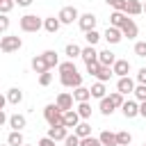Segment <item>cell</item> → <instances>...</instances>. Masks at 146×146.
<instances>
[{
	"label": "cell",
	"mask_w": 146,
	"mask_h": 146,
	"mask_svg": "<svg viewBox=\"0 0 146 146\" xmlns=\"http://www.w3.org/2000/svg\"><path fill=\"white\" fill-rule=\"evenodd\" d=\"M7 119H9V116H7V112H5V110H0V128L7 123Z\"/></svg>",
	"instance_id": "f907efd6"
},
{
	"label": "cell",
	"mask_w": 146,
	"mask_h": 146,
	"mask_svg": "<svg viewBox=\"0 0 146 146\" xmlns=\"http://www.w3.org/2000/svg\"><path fill=\"white\" fill-rule=\"evenodd\" d=\"M128 146H132V144H128Z\"/></svg>",
	"instance_id": "9f6ffc18"
},
{
	"label": "cell",
	"mask_w": 146,
	"mask_h": 146,
	"mask_svg": "<svg viewBox=\"0 0 146 146\" xmlns=\"http://www.w3.org/2000/svg\"><path fill=\"white\" fill-rule=\"evenodd\" d=\"M2 146H9V144H2Z\"/></svg>",
	"instance_id": "db71d44e"
},
{
	"label": "cell",
	"mask_w": 146,
	"mask_h": 146,
	"mask_svg": "<svg viewBox=\"0 0 146 146\" xmlns=\"http://www.w3.org/2000/svg\"><path fill=\"white\" fill-rule=\"evenodd\" d=\"M50 82H52V73H48V71L46 73H39V84L41 87H48Z\"/></svg>",
	"instance_id": "f6af8a7d"
},
{
	"label": "cell",
	"mask_w": 146,
	"mask_h": 146,
	"mask_svg": "<svg viewBox=\"0 0 146 146\" xmlns=\"http://www.w3.org/2000/svg\"><path fill=\"white\" fill-rule=\"evenodd\" d=\"M114 110H116V107L112 105V100H110L107 96H105V98H100V103H98V112H100L103 116H112V114H114Z\"/></svg>",
	"instance_id": "603a6c76"
},
{
	"label": "cell",
	"mask_w": 146,
	"mask_h": 146,
	"mask_svg": "<svg viewBox=\"0 0 146 146\" xmlns=\"http://www.w3.org/2000/svg\"><path fill=\"white\" fill-rule=\"evenodd\" d=\"M80 57H82V62L87 64V62H94V59H98V50H96V46H84L82 50H80Z\"/></svg>",
	"instance_id": "d6986e66"
},
{
	"label": "cell",
	"mask_w": 146,
	"mask_h": 146,
	"mask_svg": "<svg viewBox=\"0 0 146 146\" xmlns=\"http://www.w3.org/2000/svg\"><path fill=\"white\" fill-rule=\"evenodd\" d=\"M34 0H14V5H18V7H30Z\"/></svg>",
	"instance_id": "c3c4849f"
},
{
	"label": "cell",
	"mask_w": 146,
	"mask_h": 146,
	"mask_svg": "<svg viewBox=\"0 0 146 146\" xmlns=\"http://www.w3.org/2000/svg\"><path fill=\"white\" fill-rule=\"evenodd\" d=\"M103 39H105L110 46H116V43H121V41H123V34H121V30H119V27H112V25H107V30H105Z\"/></svg>",
	"instance_id": "30bf717a"
},
{
	"label": "cell",
	"mask_w": 146,
	"mask_h": 146,
	"mask_svg": "<svg viewBox=\"0 0 146 146\" xmlns=\"http://www.w3.org/2000/svg\"><path fill=\"white\" fill-rule=\"evenodd\" d=\"M128 144H132V135L128 130H119L116 132V146H128Z\"/></svg>",
	"instance_id": "4dcf8cb0"
},
{
	"label": "cell",
	"mask_w": 146,
	"mask_h": 146,
	"mask_svg": "<svg viewBox=\"0 0 146 146\" xmlns=\"http://www.w3.org/2000/svg\"><path fill=\"white\" fill-rule=\"evenodd\" d=\"M30 66H32V71H34V73H46V71H50V68H48V64H46V59H43L41 55H34V57H32V62H30Z\"/></svg>",
	"instance_id": "44dd1931"
},
{
	"label": "cell",
	"mask_w": 146,
	"mask_h": 146,
	"mask_svg": "<svg viewBox=\"0 0 146 146\" xmlns=\"http://www.w3.org/2000/svg\"><path fill=\"white\" fill-rule=\"evenodd\" d=\"M78 123H80V116H78V112H75V110H68V112H64V125H66L68 130H73Z\"/></svg>",
	"instance_id": "cb8c5ba5"
},
{
	"label": "cell",
	"mask_w": 146,
	"mask_h": 146,
	"mask_svg": "<svg viewBox=\"0 0 146 146\" xmlns=\"http://www.w3.org/2000/svg\"><path fill=\"white\" fill-rule=\"evenodd\" d=\"M55 144H57V141H52L48 135H46L43 139H39V141H36V146H55Z\"/></svg>",
	"instance_id": "7dc6e473"
},
{
	"label": "cell",
	"mask_w": 146,
	"mask_h": 146,
	"mask_svg": "<svg viewBox=\"0 0 146 146\" xmlns=\"http://www.w3.org/2000/svg\"><path fill=\"white\" fill-rule=\"evenodd\" d=\"M98 62H100V66H112L114 62H116V55L107 48V50H98Z\"/></svg>",
	"instance_id": "ffe728a7"
},
{
	"label": "cell",
	"mask_w": 146,
	"mask_h": 146,
	"mask_svg": "<svg viewBox=\"0 0 146 146\" xmlns=\"http://www.w3.org/2000/svg\"><path fill=\"white\" fill-rule=\"evenodd\" d=\"M18 27L23 32H27V34L39 32V30H43V18H39L36 14H25V16L18 18Z\"/></svg>",
	"instance_id": "6da1fadb"
},
{
	"label": "cell",
	"mask_w": 146,
	"mask_h": 146,
	"mask_svg": "<svg viewBox=\"0 0 146 146\" xmlns=\"http://www.w3.org/2000/svg\"><path fill=\"white\" fill-rule=\"evenodd\" d=\"M68 135V128L66 125H50L48 128V137L52 141H64V137Z\"/></svg>",
	"instance_id": "4fadbf2b"
},
{
	"label": "cell",
	"mask_w": 146,
	"mask_h": 146,
	"mask_svg": "<svg viewBox=\"0 0 146 146\" xmlns=\"http://www.w3.org/2000/svg\"><path fill=\"white\" fill-rule=\"evenodd\" d=\"M137 84H146V66H141L139 71H137Z\"/></svg>",
	"instance_id": "bcb514c9"
},
{
	"label": "cell",
	"mask_w": 146,
	"mask_h": 146,
	"mask_svg": "<svg viewBox=\"0 0 146 146\" xmlns=\"http://www.w3.org/2000/svg\"><path fill=\"white\" fill-rule=\"evenodd\" d=\"M119 30H121V34H123V36H128V39H135V36L139 34L137 23H135L132 18H128V16H125V21L121 23V27H119Z\"/></svg>",
	"instance_id": "ba28073f"
},
{
	"label": "cell",
	"mask_w": 146,
	"mask_h": 146,
	"mask_svg": "<svg viewBox=\"0 0 146 146\" xmlns=\"http://www.w3.org/2000/svg\"><path fill=\"white\" fill-rule=\"evenodd\" d=\"M7 123H9V128L11 130H23L25 125H27V119H25V114H11L9 119H7Z\"/></svg>",
	"instance_id": "9a60e30c"
},
{
	"label": "cell",
	"mask_w": 146,
	"mask_h": 146,
	"mask_svg": "<svg viewBox=\"0 0 146 146\" xmlns=\"http://www.w3.org/2000/svg\"><path fill=\"white\" fill-rule=\"evenodd\" d=\"M59 27H62V23H59L57 16H48V18H43V30H46L48 34H57Z\"/></svg>",
	"instance_id": "2e32d148"
},
{
	"label": "cell",
	"mask_w": 146,
	"mask_h": 146,
	"mask_svg": "<svg viewBox=\"0 0 146 146\" xmlns=\"http://www.w3.org/2000/svg\"><path fill=\"white\" fill-rule=\"evenodd\" d=\"M112 73H114L116 78L128 75V73H130V62H128V59H119V57H116V62L112 64Z\"/></svg>",
	"instance_id": "7c38bea8"
},
{
	"label": "cell",
	"mask_w": 146,
	"mask_h": 146,
	"mask_svg": "<svg viewBox=\"0 0 146 146\" xmlns=\"http://www.w3.org/2000/svg\"><path fill=\"white\" fill-rule=\"evenodd\" d=\"M23 146H30V144H23Z\"/></svg>",
	"instance_id": "11a10c76"
},
{
	"label": "cell",
	"mask_w": 146,
	"mask_h": 146,
	"mask_svg": "<svg viewBox=\"0 0 146 146\" xmlns=\"http://www.w3.org/2000/svg\"><path fill=\"white\" fill-rule=\"evenodd\" d=\"M107 98H110V100H112V105H114V107H116V110H119V107H121V105H123V100H125V96H123V94H119V91H112V94H110V96H107Z\"/></svg>",
	"instance_id": "8d00e7d4"
},
{
	"label": "cell",
	"mask_w": 146,
	"mask_h": 146,
	"mask_svg": "<svg viewBox=\"0 0 146 146\" xmlns=\"http://www.w3.org/2000/svg\"><path fill=\"white\" fill-rule=\"evenodd\" d=\"M57 68H59V75H64V73H73V71H78V68H75V62H73V59H66V62H59V64H57Z\"/></svg>",
	"instance_id": "d6a6232c"
},
{
	"label": "cell",
	"mask_w": 146,
	"mask_h": 146,
	"mask_svg": "<svg viewBox=\"0 0 146 146\" xmlns=\"http://www.w3.org/2000/svg\"><path fill=\"white\" fill-rule=\"evenodd\" d=\"M73 132H75L80 139H82V137H89V135H91V123H89V121H84V119H80V123L73 128Z\"/></svg>",
	"instance_id": "d4e9b609"
},
{
	"label": "cell",
	"mask_w": 146,
	"mask_h": 146,
	"mask_svg": "<svg viewBox=\"0 0 146 146\" xmlns=\"http://www.w3.org/2000/svg\"><path fill=\"white\" fill-rule=\"evenodd\" d=\"M23 48V39L18 36V34H5V36H0V50L2 52H16V50H21Z\"/></svg>",
	"instance_id": "3957f363"
},
{
	"label": "cell",
	"mask_w": 146,
	"mask_h": 146,
	"mask_svg": "<svg viewBox=\"0 0 146 146\" xmlns=\"http://www.w3.org/2000/svg\"><path fill=\"white\" fill-rule=\"evenodd\" d=\"M14 7H16L14 0H0V14H9Z\"/></svg>",
	"instance_id": "ee69618b"
},
{
	"label": "cell",
	"mask_w": 146,
	"mask_h": 146,
	"mask_svg": "<svg viewBox=\"0 0 146 146\" xmlns=\"http://www.w3.org/2000/svg\"><path fill=\"white\" fill-rule=\"evenodd\" d=\"M57 18H59V23H62V25H73V23H78L80 11H78L73 5H66V7H62V9H59Z\"/></svg>",
	"instance_id": "277c9868"
},
{
	"label": "cell",
	"mask_w": 146,
	"mask_h": 146,
	"mask_svg": "<svg viewBox=\"0 0 146 146\" xmlns=\"http://www.w3.org/2000/svg\"><path fill=\"white\" fill-rule=\"evenodd\" d=\"M135 55L141 57V59H146V41H137L135 43Z\"/></svg>",
	"instance_id": "ab89813d"
},
{
	"label": "cell",
	"mask_w": 146,
	"mask_h": 146,
	"mask_svg": "<svg viewBox=\"0 0 146 146\" xmlns=\"http://www.w3.org/2000/svg\"><path fill=\"white\" fill-rule=\"evenodd\" d=\"M98 139L103 146H116V132H112V130H103L98 135Z\"/></svg>",
	"instance_id": "4316f807"
},
{
	"label": "cell",
	"mask_w": 146,
	"mask_h": 146,
	"mask_svg": "<svg viewBox=\"0 0 146 146\" xmlns=\"http://www.w3.org/2000/svg\"><path fill=\"white\" fill-rule=\"evenodd\" d=\"M41 57L46 59L48 68H55V66L59 64V55H57V50H43V52H41Z\"/></svg>",
	"instance_id": "484cf974"
},
{
	"label": "cell",
	"mask_w": 146,
	"mask_h": 146,
	"mask_svg": "<svg viewBox=\"0 0 146 146\" xmlns=\"http://www.w3.org/2000/svg\"><path fill=\"white\" fill-rule=\"evenodd\" d=\"M7 144H9V146H23V144H25L23 130H11V132L7 135Z\"/></svg>",
	"instance_id": "83f0119b"
},
{
	"label": "cell",
	"mask_w": 146,
	"mask_h": 146,
	"mask_svg": "<svg viewBox=\"0 0 146 146\" xmlns=\"http://www.w3.org/2000/svg\"><path fill=\"white\" fill-rule=\"evenodd\" d=\"M5 98H7V103H9V105H21V103H23V89L11 87V89L5 94Z\"/></svg>",
	"instance_id": "e0dca14e"
},
{
	"label": "cell",
	"mask_w": 146,
	"mask_h": 146,
	"mask_svg": "<svg viewBox=\"0 0 146 146\" xmlns=\"http://www.w3.org/2000/svg\"><path fill=\"white\" fill-rule=\"evenodd\" d=\"M43 119L48 121V125H64V112L55 103H48L43 107Z\"/></svg>",
	"instance_id": "7a4b0ae2"
},
{
	"label": "cell",
	"mask_w": 146,
	"mask_h": 146,
	"mask_svg": "<svg viewBox=\"0 0 146 146\" xmlns=\"http://www.w3.org/2000/svg\"><path fill=\"white\" fill-rule=\"evenodd\" d=\"M141 14H146V2H141Z\"/></svg>",
	"instance_id": "f5cc1de1"
},
{
	"label": "cell",
	"mask_w": 146,
	"mask_h": 146,
	"mask_svg": "<svg viewBox=\"0 0 146 146\" xmlns=\"http://www.w3.org/2000/svg\"><path fill=\"white\" fill-rule=\"evenodd\" d=\"M96 23H98V18H96V14H91V11L80 14V18H78V25H80V30H82V32L96 30Z\"/></svg>",
	"instance_id": "8992f818"
},
{
	"label": "cell",
	"mask_w": 146,
	"mask_h": 146,
	"mask_svg": "<svg viewBox=\"0 0 146 146\" xmlns=\"http://www.w3.org/2000/svg\"><path fill=\"white\" fill-rule=\"evenodd\" d=\"M132 96H135V100H137V103L146 100V84H135V89H132Z\"/></svg>",
	"instance_id": "d590c367"
},
{
	"label": "cell",
	"mask_w": 146,
	"mask_h": 146,
	"mask_svg": "<svg viewBox=\"0 0 146 146\" xmlns=\"http://www.w3.org/2000/svg\"><path fill=\"white\" fill-rule=\"evenodd\" d=\"M59 82H62V87H66V89H75V87L82 84V75H80L78 71L64 73V75H59Z\"/></svg>",
	"instance_id": "5b68a950"
},
{
	"label": "cell",
	"mask_w": 146,
	"mask_h": 146,
	"mask_svg": "<svg viewBox=\"0 0 146 146\" xmlns=\"http://www.w3.org/2000/svg\"><path fill=\"white\" fill-rule=\"evenodd\" d=\"M84 66H87V73L96 78V73H98V68H100V62H98V59H94V62H87Z\"/></svg>",
	"instance_id": "f35d334b"
},
{
	"label": "cell",
	"mask_w": 146,
	"mask_h": 146,
	"mask_svg": "<svg viewBox=\"0 0 146 146\" xmlns=\"http://www.w3.org/2000/svg\"><path fill=\"white\" fill-rule=\"evenodd\" d=\"M123 14H125V16H139V14H141V2H139V0H125Z\"/></svg>",
	"instance_id": "ac0fdd59"
},
{
	"label": "cell",
	"mask_w": 146,
	"mask_h": 146,
	"mask_svg": "<svg viewBox=\"0 0 146 146\" xmlns=\"http://www.w3.org/2000/svg\"><path fill=\"white\" fill-rule=\"evenodd\" d=\"M9 25H11L9 14H0V34H5V32L9 30Z\"/></svg>",
	"instance_id": "b9f144b4"
},
{
	"label": "cell",
	"mask_w": 146,
	"mask_h": 146,
	"mask_svg": "<svg viewBox=\"0 0 146 146\" xmlns=\"http://www.w3.org/2000/svg\"><path fill=\"white\" fill-rule=\"evenodd\" d=\"M123 21H125V14H123V11H112V14H110V25H112V27H121Z\"/></svg>",
	"instance_id": "836d02e7"
},
{
	"label": "cell",
	"mask_w": 146,
	"mask_h": 146,
	"mask_svg": "<svg viewBox=\"0 0 146 146\" xmlns=\"http://www.w3.org/2000/svg\"><path fill=\"white\" fill-rule=\"evenodd\" d=\"M89 91H91V98H98V100L107 96V89H105V82H98V80H96V82H94V84L89 87Z\"/></svg>",
	"instance_id": "7402d4cb"
},
{
	"label": "cell",
	"mask_w": 146,
	"mask_h": 146,
	"mask_svg": "<svg viewBox=\"0 0 146 146\" xmlns=\"http://www.w3.org/2000/svg\"><path fill=\"white\" fill-rule=\"evenodd\" d=\"M119 110L123 112V116H125V119H135V116H139V103H137L135 98L123 100V105H121Z\"/></svg>",
	"instance_id": "52a82bcc"
},
{
	"label": "cell",
	"mask_w": 146,
	"mask_h": 146,
	"mask_svg": "<svg viewBox=\"0 0 146 146\" xmlns=\"http://www.w3.org/2000/svg\"><path fill=\"white\" fill-rule=\"evenodd\" d=\"M75 112H78L80 119L89 121V119H91V105H89V100H87V103H78V110H75Z\"/></svg>",
	"instance_id": "f1b7e54d"
},
{
	"label": "cell",
	"mask_w": 146,
	"mask_h": 146,
	"mask_svg": "<svg viewBox=\"0 0 146 146\" xmlns=\"http://www.w3.org/2000/svg\"><path fill=\"white\" fill-rule=\"evenodd\" d=\"M84 39H87V43H89V46H96V43L103 39V34H100L98 30H89V32H84Z\"/></svg>",
	"instance_id": "e575fe53"
},
{
	"label": "cell",
	"mask_w": 146,
	"mask_h": 146,
	"mask_svg": "<svg viewBox=\"0 0 146 146\" xmlns=\"http://www.w3.org/2000/svg\"><path fill=\"white\" fill-rule=\"evenodd\" d=\"M64 146H80V137H78L75 132H73V135L68 132V135L64 137Z\"/></svg>",
	"instance_id": "60d3db41"
},
{
	"label": "cell",
	"mask_w": 146,
	"mask_h": 146,
	"mask_svg": "<svg viewBox=\"0 0 146 146\" xmlns=\"http://www.w3.org/2000/svg\"><path fill=\"white\" fill-rule=\"evenodd\" d=\"M55 105H57L62 112H68V110H73V96H71L68 91H62V94L55 98Z\"/></svg>",
	"instance_id": "8fae6325"
},
{
	"label": "cell",
	"mask_w": 146,
	"mask_h": 146,
	"mask_svg": "<svg viewBox=\"0 0 146 146\" xmlns=\"http://www.w3.org/2000/svg\"><path fill=\"white\" fill-rule=\"evenodd\" d=\"M80 46L78 43H66V48H64V55L68 57V59H75V57H80Z\"/></svg>",
	"instance_id": "1f68e13d"
},
{
	"label": "cell",
	"mask_w": 146,
	"mask_h": 146,
	"mask_svg": "<svg viewBox=\"0 0 146 146\" xmlns=\"http://www.w3.org/2000/svg\"><path fill=\"white\" fill-rule=\"evenodd\" d=\"M135 84H137V82H135L130 75H123V78H119V80H116V91H119V94H123V96H128V94H132Z\"/></svg>",
	"instance_id": "9c48e42d"
},
{
	"label": "cell",
	"mask_w": 146,
	"mask_h": 146,
	"mask_svg": "<svg viewBox=\"0 0 146 146\" xmlns=\"http://www.w3.org/2000/svg\"><path fill=\"white\" fill-rule=\"evenodd\" d=\"M112 66H100L98 68V73H96V80L98 82H107V80H112Z\"/></svg>",
	"instance_id": "f546056e"
},
{
	"label": "cell",
	"mask_w": 146,
	"mask_h": 146,
	"mask_svg": "<svg viewBox=\"0 0 146 146\" xmlns=\"http://www.w3.org/2000/svg\"><path fill=\"white\" fill-rule=\"evenodd\" d=\"M5 105H7V98L0 94V110H5Z\"/></svg>",
	"instance_id": "816d5d0a"
},
{
	"label": "cell",
	"mask_w": 146,
	"mask_h": 146,
	"mask_svg": "<svg viewBox=\"0 0 146 146\" xmlns=\"http://www.w3.org/2000/svg\"><path fill=\"white\" fill-rule=\"evenodd\" d=\"M139 116H144V119H146V100H141V103H139Z\"/></svg>",
	"instance_id": "681fc988"
},
{
	"label": "cell",
	"mask_w": 146,
	"mask_h": 146,
	"mask_svg": "<svg viewBox=\"0 0 146 146\" xmlns=\"http://www.w3.org/2000/svg\"><path fill=\"white\" fill-rule=\"evenodd\" d=\"M71 96H73L75 103H87V100H91V91H89V87H82V84L75 87Z\"/></svg>",
	"instance_id": "5bb4252c"
},
{
	"label": "cell",
	"mask_w": 146,
	"mask_h": 146,
	"mask_svg": "<svg viewBox=\"0 0 146 146\" xmlns=\"http://www.w3.org/2000/svg\"><path fill=\"white\" fill-rule=\"evenodd\" d=\"M80 146H103V144H100L98 137H91V135H89V137H82V139H80Z\"/></svg>",
	"instance_id": "74e56055"
},
{
	"label": "cell",
	"mask_w": 146,
	"mask_h": 146,
	"mask_svg": "<svg viewBox=\"0 0 146 146\" xmlns=\"http://www.w3.org/2000/svg\"><path fill=\"white\" fill-rule=\"evenodd\" d=\"M144 146H146V144H144Z\"/></svg>",
	"instance_id": "6f0895ef"
},
{
	"label": "cell",
	"mask_w": 146,
	"mask_h": 146,
	"mask_svg": "<svg viewBox=\"0 0 146 146\" xmlns=\"http://www.w3.org/2000/svg\"><path fill=\"white\" fill-rule=\"evenodd\" d=\"M105 2H107L114 11H123V9H125V0H105Z\"/></svg>",
	"instance_id": "7bdbcfd3"
}]
</instances>
